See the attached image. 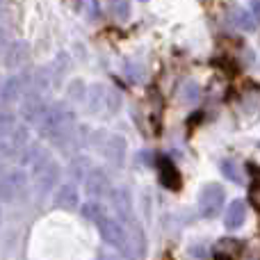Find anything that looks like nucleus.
Returning a JSON list of instances; mask_svg holds the SVG:
<instances>
[{"mask_svg": "<svg viewBox=\"0 0 260 260\" xmlns=\"http://www.w3.org/2000/svg\"><path fill=\"white\" fill-rule=\"evenodd\" d=\"M39 133L41 137L50 139V142L62 144L69 135L76 130V112L67 105L57 103V105H48L44 119L39 121Z\"/></svg>", "mask_w": 260, "mask_h": 260, "instance_id": "nucleus-1", "label": "nucleus"}, {"mask_svg": "<svg viewBox=\"0 0 260 260\" xmlns=\"http://www.w3.org/2000/svg\"><path fill=\"white\" fill-rule=\"evenodd\" d=\"M91 144H94L96 151H99L108 162H112V165H117V167L123 165V160H126V151H128V144H126V139H123L119 133L99 130V133H94V137H91Z\"/></svg>", "mask_w": 260, "mask_h": 260, "instance_id": "nucleus-2", "label": "nucleus"}, {"mask_svg": "<svg viewBox=\"0 0 260 260\" xmlns=\"http://www.w3.org/2000/svg\"><path fill=\"white\" fill-rule=\"evenodd\" d=\"M121 99L119 94L108 85H94L89 91V110L99 117H112L117 114Z\"/></svg>", "mask_w": 260, "mask_h": 260, "instance_id": "nucleus-3", "label": "nucleus"}, {"mask_svg": "<svg viewBox=\"0 0 260 260\" xmlns=\"http://www.w3.org/2000/svg\"><path fill=\"white\" fill-rule=\"evenodd\" d=\"M32 171H35V183H37V189L39 194L44 192H50L53 185L59 180V167L53 157H48L44 151L39 153L35 162H32Z\"/></svg>", "mask_w": 260, "mask_h": 260, "instance_id": "nucleus-4", "label": "nucleus"}, {"mask_svg": "<svg viewBox=\"0 0 260 260\" xmlns=\"http://www.w3.org/2000/svg\"><path fill=\"white\" fill-rule=\"evenodd\" d=\"M27 174L21 167H12V169L0 174V201H16L23 192L27 189Z\"/></svg>", "mask_w": 260, "mask_h": 260, "instance_id": "nucleus-5", "label": "nucleus"}, {"mask_svg": "<svg viewBox=\"0 0 260 260\" xmlns=\"http://www.w3.org/2000/svg\"><path fill=\"white\" fill-rule=\"evenodd\" d=\"M224 201H226V194L219 183L203 185V189L199 192V215H201L203 219H212V217L219 215Z\"/></svg>", "mask_w": 260, "mask_h": 260, "instance_id": "nucleus-6", "label": "nucleus"}, {"mask_svg": "<svg viewBox=\"0 0 260 260\" xmlns=\"http://www.w3.org/2000/svg\"><path fill=\"white\" fill-rule=\"evenodd\" d=\"M96 229H99V235L105 244H110L112 249H119V251H123V253L128 251V231L119 219L103 217V219L96 224Z\"/></svg>", "mask_w": 260, "mask_h": 260, "instance_id": "nucleus-7", "label": "nucleus"}, {"mask_svg": "<svg viewBox=\"0 0 260 260\" xmlns=\"http://www.w3.org/2000/svg\"><path fill=\"white\" fill-rule=\"evenodd\" d=\"M30 89V80L27 76H18V73H12L7 76L3 82H0V103H14V101L23 99Z\"/></svg>", "mask_w": 260, "mask_h": 260, "instance_id": "nucleus-8", "label": "nucleus"}, {"mask_svg": "<svg viewBox=\"0 0 260 260\" xmlns=\"http://www.w3.org/2000/svg\"><path fill=\"white\" fill-rule=\"evenodd\" d=\"M85 192L89 194L91 199H105V197H110V178H108V174H105L101 167H94V169L87 174V178H85Z\"/></svg>", "mask_w": 260, "mask_h": 260, "instance_id": "nucleus-9", "label": "nucleus"}, {"mask_svg": "<svg viewBox=\"0 0 260 260\" xmlns=\"http://www.w3.org/2000/svg\"><path fill=\"white\" fill-rule=\"evenodd\" d=\"M46 110H48V105H46L44 101L35 94V91H27V94L23 96L21 114H23V119H25L30 126H39V121L44 119Z\"/></svg>", "mask_w": 260, "mask_h": 260, "instance_id": "nucleus-10", "label": "nucleus"}, {"mask_svg": "<svg viewBox=\"0 0 260 260\" xmlns=\"http://www.w3.org/2000/svg\"><path fill=\"white\" fill-rule=\"evenodd\" d=\"M78 203H80V194H78V187L73 183H62L53 194V206L57 210H76Z\"/></svg>", "mask_w": 260, "mask_h": 260, "instance_id": "nucleus-11", "label": "nucleus"}, {"mask_svg": "<svg viewBox=\"0 0 260 260\" xmlns=\"http://www.w3.org/2000/svg\"><path fill=\"white\" fill-rule=\"evenodd\" d=\"M110 206L114 208V212H117L121 224L133 221V199H130L128 189H123V187L112 189V192H110Z\"/></svg>", "mask_w": 260, "mask_h": 260, "instance_id": "nucleus-12", "label": "nucleus"}, {"mask_svg": "<svg viewBox=\"0 0 260 260\" xmlns=\"http://www.w3.org/2000/svg\"><path fill=\"white\" fill-rule=\"evenodd\" d=\"M27 148V133L23 128H16L9 137L0 139V155L3 157H16Z\"/></svg>", "mask_w": 260, "mask_h": 260, "instance_id": "nucleus-13", "label": "nucleus"}, {"mask_svg": "<svg viewBox=\"0 0 260 260\" xmlns=\"http://www.w3.org/2000/svg\"><path fill=\"white\" fill-rule=\"evenodd\" d=\"M247 219V203L242 199H235V201L229 203V210H226V217H224V226L229 231H235L244 224Z\"/></svg>", "mask_w": 260, "mask_h": 260, "instance_id": "nucleus-14", "label": "nucleus"}, {"mask_svg": "<svg viewBox=\"0 0 260 260\" xmlns=\"http://www.w3.org/2000/svg\"><path fill=\"white\" fill-rule=\"evenodd\" d=\"M80 212H82V217H85V219L94 221V224H99L103 217H108V208H105V203L103 201H94V199L82 203Z\"/></svg>", "mask_w": 260, "mask_h": 260, "instance_id": "nucleus-15", "label": "nucleus"}, {"mask_svg": "<svg viewBox=\"0 0 260 260\" xmlns=\"http://www.w3.org/2000/svg\"><path fill=\"white\" fill-rule=\"evenodd\" d=\"M160 180H162V185H165V187H169V189H178L180 187V176H178L176 167L171 165L169 160H162V165H160Z\"/></svg>", "mask_w": 260, "mask_h": 260, "instance_id": "nucleus-16", "label": "nucleus"}, {"mask_svg": "<svg viewBox=\"0 0 260 260\" xmlns=\"http://www.w3.org/2000/svg\"><path fill=\"white\" fill-rule=\"evenodd\" d=\"M18 128V121H16V114L7 108H0V139L9 137L14 130Z\"/></svg>", "mask_w": 260, "mask_h": 260, "instance_id": "nucleus-17", "label": "nucleus"}, {"mask_svg": "<svg viewBox=\"0 0 260 260\" xmlns=\"http://www.w3.org/2000/svg\"><path fill=\"white\" fill-rule=\"evenodd\" d=\"M233 23L240 27V30H247V32H251L253 27H256V18H253V14L247 12L244 7L233 9Z\"/></svg>", "mask_w": 260, "mask_h": 260, "instance_id": "nucleus-18", "label": "nucleus"}, {"mask_svg": "<svg viewBox=\"0 0 260 260\" xmlns=\"http://www.w3.org/2000/svg\"><path fill=\"white\" fill-rule=\"evenodd\" d=\"M9 53H12V57L5 59V64H7V67H18V64L25 62V46H23V44H9L7 55Z\"/></svg>", "mask_w": 260, "mask_h": 260, "instance_id": "nucleus-19", "label": "nucleus"}, {"mask_svg": "<svg viewBox=\"0 0 260 260\" xmlns=\"http://www.w3.org/2000/svg\"><path fill=\"white\" fill-rule=\"evenodd\" d=\"M110 12H112V16L117 21H126V18H130V3H126V0H112L110 3Z\"/></svg>", "mask_w": 260, "mask_h": 260, "instance_id": "nucleus-20", "label": "nucleus"}, {"mask_svg": "<svg viewBox=\"0 0 260 260\" xmlns=\"http://www.w3.org/2000/svg\"><path fill=\"white\" fill-rule=\"evenodd\" d=\"M89 171H91V167H89V160H87V157H76V160L71 162L73 178H82V180H85Z\"/></svg>", "mask_w": 260, "mask_h": 260, "instance_id": "nucleus-21", "label": "nucleus"}, {"mask_svg": "<svg viewBox=\"0 0 260 260\" xmlns=\"http://www.w3.org/2000/svg\"><path fill=\"white\" fill-rule=\"evenodd\" d=\"M221 171H224V176H229L233 183H240V180H242V176H240V171H238V167H235V162H231V160H224V162H221Z\"/></svg>", "mask_w": 260, "mask_h": 260, "instance_id": "nucleus-22", "label": "nucleus"}, {"mask_svg": "<svg viewBox=\"0 0 260 260\" xmlns=\"http://www.w3.org/2000/svg\"><path fill=\"white\" fill-rule=\"evenodd\" d=\"M251 12H253V18H260V0L251 3Z\"/></svg>", "mask_w": 260, "mask_h": 260, "instance_id": "nucleus-23", "label": "nucleus"}, {"mask_svg": "<svg viewBox=\"0 0 260 260\" xmlns=\"http://www.w3.org/2000/svg\"><path fill=\"white\" fill-rule=\"evenodd\" d=\"M99 260H119L117 256H110V253H105V256H101Z\"/></svg>", "mask_w": 260, "mask_h": 260, "instance_id": "nucleus-24", "label": "nucleus"}]
</instances>
